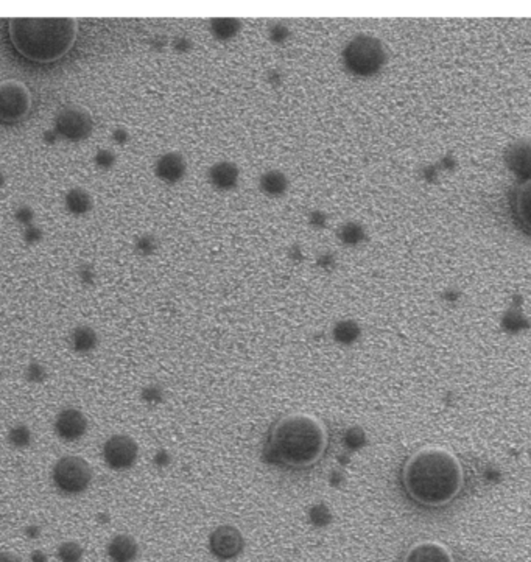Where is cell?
<instances>
[{"label":"cell","instance_id":"6da1fadb","mask_svg":"<svg viewBox=\"0 0 531 562\" xmlns=\"http://www.w3.org/2000/svg\"><path fill=\"white\" fill-rule=\"evenodd\" d=\"M401 483L413 503L440 508L458 496L463 484V469L452 452L441 447H424L407 458Z\"/></svg>","mask_w":531,"mask_h":562},{"label":"cell","instance_id":"7a4b0ae2","mask_svg":"<svg viewBox=\"0 0 531 562\" xmlns=\"http://www.w3.org/2000/svg\"><path fill=\"white\" fill-rule=\"evenodd\" d=\"M326 449V427L309 414L282 416L268 430V450L284 467L309 469L318 463Z\"/></svg>","mask_w":531,"mask_h":562},{"label":"cell","instance_id":"3957f363","mask_svg":"<svg viewBox=\"0 0 531 562\" xmlns=\"http://www.w3.org/2000/svg\"><path fill=\"white\" fill-rule=\"evenodd\" d=\"M10 40L19 55L33 63H53L74 47L78 22L74 18H13Z\"/></svg>","mask_w":531,"mask_h":562},{"label":"cell","instance_id":"277c9868","mask_svg":"<svg viewBox=\"0 0 531 562\" xmlns=\"http://www.w3.org/2000/svg\"><path fill=\"white\" fill-rule=\"evenodd\" d=\"M387 61L388 55L383 42L368 33H358L351 37L342 50L343 69L358 80H369L380 75Z\"/></svg>","mask_w":531,"mask_h":562},{"label":"cell","instance_id":"5b68a950","mask_svg":"<svg viewBox=\"0 0 531 562\" xmlns=\"http://www.w3.org/2000/svg\"><path fill=\"white\" fill-rule=\"evenodd\" d=\"M92 467L81 457L67 455L59 458L53 466L52 481L63 496H80L92 483Z\"/></svg>","mask_w":531,"mask_h":562},{"label":"cell","instance_id":"8992f818","mask_svg":"<svg viewBox=\"0 0 531 562\" xmlns=\"http://www.w3.org/2000/svg\"><path fill=\"white\" fill-rule=\"evenodd\" d=\"M52 128L55 129L59 141L80 144L94 133V119L86 107L71 105L55 115Z\"/></svg>","mask_w":531,"mask_h":562},{"label":"cell","instance_id":"52a82bcc","mask_svg":"<svg viewBox=\"0 0 531 562\" xmlns=\"http://www.w3.org/2000/svg\"><path fill=\"white\" fill-rule=\"evenodd\" d=\"M32 110V94L24 83L5 80L0 83V122L13 125L24 120Z\"/></svg>","mask_w":531,"mask_h":562},{"label":"cell","instance_id":"ba28073f","mask_svg":"<svg viewBox=\"0 0 531 562\" xmlns=\"http://www.w3.org/2000/svg\"><path fill=\"white\" fill-rule=\"evenodd\" d=\"M139 457V445L128 435H112L103 444V459L112 471H128Z\"/></svg>","mask_w":531,"mask_h":562},{"label":"cell","instance_id":"9c48e42d","mask_svg":"<svg viewBox=\"0 0 531 562\" xmlns=\"http://www.w3.org/2000/svg\"><path fill=\"white\" fill-rule=\"evenodd\" d=\"M209 549L220 561L235 559L245 549L242 531L234 525H220L212 531L209 537Z\"/></svg>","mask_w":531,"mask_h":562},{"label":"cell","instance_id":"30bf717a","mask_svg":"<svg viewBox=\"0 0 531 562\" xmlns=\"http://www.w3.org/2000/svg\"><path fill=\"white\" fill-rule=\"evenodd\" d=\"M511 220L522 234L531 237V180L519 182L510 194Z\"/></svg>","mask_w":531,"mask_h":562},{"label":"cell","instance_id":"8fae6325","mask_svg":"<svg viewBox=\"0 0 531 562\" xmlns=\"http://www.w3.org/2000/svg\"><path fill=\"white\" fill-rule=\"evenodd\" d=\"M88 432V419L76 408H64L55 418V433L66 443L80 441Z\"/></svg>","mask_w":531,"mask_h":562},{"label":"cell","instance_id":"7c38bea8","mask_svg":"<svg viewBox=\"0 0 531 562\" xmlns=\"http://www.w3.org/2000/svg\"><path fill=\"white\" fill-rule=\"evenodd\" d=\"M153 173L161 182L175 186L186 178L187 160L178 151H165L156 159Z\"/></svg>","mask_w":531,"mask_h":562},{"label":"cell","instance_id":"4fadbf2b","mask_svg":"<svg viewBox=\"0 0 531 562\" xmlns=\"http://www.w3.org/2000/svg\"><path fill=\"white\" fill-rule=\"evenodd\" d=\"M505 164L520 182L531 180V141L520 139L513 142L505 151Z\"/></svg>","mask_w":531,"mask_h":562},{"label":"cell","instance_id":"5bb4252c","mask_svg":"<svg viewBox=\"0 0 531 562\" xmlns=\"http://www.w3.org/2000/svg\"><path fill=\"white\" fill-rule=\"evenodd\" d=\"M207 181L217 192H231L240 182V168L233 160H218L207 170Z\"/></svg>","mask_w":531,"mask_h":562},{"label":"cell","instance_id":"9a60e30c","mask_svg":"<svg viewBox=\"0 0 531 562\" xmlns=\"http://www.w3.org/2000/svg\"><path fill=\"white\" fill-rule=\"evenodd\" d=\"M401 562H453V558L441 544L418 542L404 553Z\"/></svg>","mask_w":531,"mask_h":562},{"label":"cell","instance_id":"2e32d148","mask_svg":"<svg viewBox=\"0 0 531 562\" xmlns=\"http://www.w3.org/2000/svg\"><path fill=\"white\" fill-rule=\"evenodd\" d=\"M64 209L75 218L86 217L94 209V198L84 187H72L64 195Z\"/></svg>","mask_w":531,"mask_h":562},{"label":"cell","instance_id":"e0dca14e","mask_svg":"<svg viewBox=\"0 0 531 562\" xmlns=\"http://www.w3.org/2000/svg\"><path fill=\"white\" fill-rule=\"evenodd\" d=\"M106 551L111 562H134L137 553H139V546H137L134 537L117 534L107 544Z\"/></svg>","mask_w":531,"mask_h":562},{"label":"cell","instance_id":"ac0fdd59","mask_svg":"<svg viewBox=\"0 0 531 562\" xmlns=\"http://www.w3.org/2000/svg\"><path fill=\"white\" fill-rule=\"evenodd\" d=\"M288 176L281 170H267L259 178V190L268 198H281L288 192Z\"/></svg>","mask_w":531,"mask_h":562},{"label":"cell","instance_id":"d6986e66","mask_svg":"<svg viewBox=\"0 0 531 562\" xmlns=\"http://www.w3.org/2000/svg\"><path fill=\"white\" fill-rule=\"evenodd\" d=\"M337 238L343 246H348V248H357V246L368 242L369 234H368V229L365 228L363 223L356 221V220H349V221L342 223V225L337 228Z\"/></svg>","mask_w":531,"mask_h":562},{"label":"cell","instance_id":"ffe728a7","mask_svg":"<svg viewBox=\"0 0 531 562\" xmlns=\"http://www.w3.org/2000/svg\"><path fill=\"white\" fill-rule=\"evenodd\" d=\"M69 343H71L74 352L83 353L84 356V353H89L97 349L98 334L91 326H76L71 332V336H69Z\"/></svg>","mask_w":531,"mask_h":562},{"label":"cell","instance_id":"44dd1931","mask_svg":"<svg viewBox=\"0 0 531 562\" xmlns=\"http://www.w3.org/2000/svg\"><path fill=\"white\" fill-rule=\"evenodd\" d=\"M242 21L237 18H212L209 21V32L215 41L229 42L240 33Z\"/></svg>","mask_w":531,"mask_h":562},{"label":"cell","instance_id":"7402d4cb","mask_svg":"<svg viewBox=\"0 0 531 562\" xmlns=\"http://www.w3.org/2000/svg\"><path fill=\"white\" fill-rule=\"evenodd\" d=\"M360 334H361V329L358 326V322L352 321V320L338 321L332 330L334 340L338 344H343V346H349V344L356 343L360 338Z\"/></svg>","mask_w":531,"mask_h":562},{"label":"cell","instance_id":"603a6c76","mask_svg":"<svg viewBox=\"0 0 531 562\" xmlns=\"http://www.w3.org/2000/svg\"><path fill=\"white\" fill-rule=\"evenodd\" d=\"M528 327V320L520 310L510 309L502 318V329L508 334H519Z\"/></svg>","mask_w":531,"mask_h":562},{"label":"cell","instance_id":"cb8c5ba5","mask_svg":"<svg viewBox=\"0 0 531 562\" xmlns=\"http://www.w3.org/2000/svg\"><path fill=\"white\" fill-rule=\"evenodd\" d=\"M32 430L25 424H16L8 430V443L14 449H27L32 444Z\"/></svg>","mask_w":531,"mask_h":562},{"label":"cell","instance_id":"d4e9b609","mask_svg":"<svg viewBox=\"0 0 531 562\" xmlns=\"http://www.w3.org/2000/svg\"><path fill=\"white\" fill-rule=\"evenodd\" d=\"M117 153H115L112 148H107V147H102V148H97L94 156H92V163H94L95 168L102 172H110L112 168L117 165Z\"/></svg>","mask_w":531,"mask_h":562},{"label":"cell","instance_id":"484cf974","mask_svg":"<svg viewBox=\"0 0 531 562\" xmlns=\"http://www.w3.org/2000/svg\"><path fill=\"white\" fill-rule=\"evenodd\" d=\"M159 248V240L155 234L151 233H144L141 235L136 237L134 240V251L139 254L142 257L153 256Z\"/></svg>","mask_w":531,"mask_h":562},{"label":"cell","instance_id":"4316f807","mask_svg":"<svg viewBox=\"0 0 531 562\" xmlns=\"http://www.w3.org/2000/svg\"><path fill=\"white\" fill-rule=\"evenodd\" d=\"M57 558L59 562H80L83 558V549L74 541L59 544L57 549Z\"/></svg>","mask_w":531,"mask_h":562},{"label":"cell","instance_id":"83f0119b","mask_svg":"<svg viewBox=\"0 0 531 562\" xmlns=\"http://www.w3.org/2000/svg\"><path fill=\"white\" fill-rule=\"evenodd\" d=\"M267 37L273 45H284L290 41L291 30L286 22H274L267 30Z\"/></svg>","mask_w":531,"mask_h":562},{"label":"cell","instance_id":"f1b7e54d","mask_svg":"<svg viewBox=\"0 0 531 562\" xmlns=\"http://www.w3.org/2000/svg\"><path fill=\"white\" fill-rule=\"evenodd\" d=\"M35 213H36L35 209L30 204H19L16 209H14L13 217L22 228H25L35 223Z\"/></svg>","mask_w":531,"mask_h":562},{"label":"cell","instance_id":"f546056e","mask_svg":"<svg viewBox=\"0 0 531 562\" xmlns=\"http://www.w3.org/2000/svg\"><path fill=\"white\" fill-rule=\"evenodd\" d=\"M22 240H24V243H27L28 246L40 245L44 240V229L41 226H37L36 223L22 228Z\"/></svg>","mask_w":531,"mask_h":562},{"label":"cell","instance_id":"4dcf8cb0","mask_svg":"<svg viewBox=\"0 0 531 562\" xmlns=\"http://www.w3.org/2000/svg\"><path fill=\"white\" fill-rule=\"evenodd\" d=\"M329 213L322 209H312L307 215V223L309 226L315 230H322L326 229L329 225Z\"/></svg>","mask_w":531,"mask_h":562},{"label":"cell","instance_id":"1f68e13d","mask_svg":"<svg viewBox=\"0 0 531 562\" xmlns=\"http://www.w3.org/2000/svg\"><path fill=\"white\" fill-rule=\"evenodd\" d=\"M25 379L30 383H42L47 379V371H45V368L40 361H32L25 369Z\"/></svg>","mask_w":531,"mask_h":562},{"label":"cell","instance_id":"d6a6232c","mask_svg":"<svg viewBox=\"0 0 531 562\" xmlns=\"http://www.w3.org/2000/svg\"><path fill=\"white\" fill-rule=\"evenodd\" d=\"M170 49L175 53H178V55H187V53H190L192 49H194V41H192L189 36L184 35L175 36L170 41Z\"/></svg>","mask_w":531,"mask_h":562},{"label":"cell","instance_id":"836d02e7","mask_svg":"<svg viewBox=\"0 0 531 562\" xmlns=\"http://www.w3.org/2000/svg\"><path fill=\"white\" fill-rule=\"evenodd\" d=\"M111 141L112 144L119 145V147H125V145L129 144L131 141V134L129 131L125 127H115L111 131Z\"/></svg>","mask_w":531,"mask_h":562},{"label":"cell","instance_id":"e575fe53","mask_svg":"<svg viewBox=\"0 0 531 562\" xmlns=\"http://www.w3.org/2000/svg\"><path fill=\"white\" fill-rule=\"evenodd\" d=\"M265 80L272 88H281L284 81H286V74H284L282 69L274 67V69H270V71H267Z\"/></svg>","mask_w":531,"mask_h":562},{"label":"cell","instance_id":"d590c367","mask_svg":"<svg viewBox=\"0 0 531 562\" xmlns=\"http://www.w3.org/2000/svg\"><path fill=\"white\" fill-rule=\"evenodd\" d=\"M78 279L83 286H92L95 282V269L89 264H83L78 268Z\"/></svg>","mask_w":531,"mask_h":562},{"label":"cell","instance_id":"8d00e7d4","mask_svg":"<svg viewBox=\"0 0 531 562\" xmlns=\"http://www.w3.org/2000/svg\"><path fill=\"white\" fill-rule=\"evenodd\" d=\"M167 45H170V42H168V40L164 35H155L150 40L151 50H155L158 53H163L167 49Z\"/></svg>","mask_w":531,"mask_h":562},{"label":"cell","instance_id":"74e56055","mask_svg":"<svg viewBox=\"0 0 531 562\" xmlns=\"http://www.w3.org/2000/svg\"><path fill=\"white\" fill-rule=\"evenodd\" d=\"M41 139H42V142L45 145H55L59 141V137H58V134L55 133V129H53V128L45 129Z\"/></svg>","mask_w":531,"mask_h":562},{"label":"cell","instance_id":"f35d334b","mask_svg":"<svg viewBox=\"0 0 531 562\" xmlns=\"http://www.w3.org/2000/svg\"><path fill=\"white\" fill-rule=\"evenodd\" d=\"M318 264L325 268L332 267L335 264V256L332 252H322L321 256L318 257Z\"/></svg>","mask_w":531,"mask_h":562},{"label":"cell","instance_id":"ab89813d","mask_svg":"<svg viewBox=\"0 0 531 562\" xmlns=\"http://www.w3.org/2000/svg\"><path fill=\"white\" fill-rule=\"evenodd\" d=\"M0 562H22V561L14 553L2 551L0 553Z\"/></svg>","mask_w":531,"mask_h":562},{"label":"cell","instance_id":"60d3db41","mask_svg":"<svg viewBox=\"0 0 531 562\" xmlns=\"http://www.w3.org/2000/svg\"><path fill=\"white\" fill-rule=\"evenodd\" d=\"M47 561H49V558L44 551L36 550L32 553V562H47Z\"/></svg>","mask_w":531,"mask_h":562},{"label":"cell","instance_id":"b9f144b4","mask_svg":"<svg viewBox=\"0 0 531 562\" xmlns=\"http://www.w3.org/2000/svg\"><path fill=\"white\" fill-rule=\"evenodd\" d=\"M290 256L293 257V259H299V257H303V252H301V248H299V245H293V246H290Z\"/></svg>","mask_w":531,"mask_h":562},{"label":"cell","instance_id":"7bdbcfd3","mask_svg":"<svg viewBox=\"0 0 531 562\" xmlns=\"http://www.w3.org/2000/svg\"><path fill=\"white\" fill-rule=\"evenodd\" d=\"M40 527H36V525H32V527H28L27 529H25V533H27V536L28 537H37L40 536Z\"/></svg>","mask_w":531,"mask_h":562},{"label":"cell","instance_id":"ee69618b","mask_svg":"<svg viewBox=\"0 0 531 562\" xmlns=\"http://www.w3.org/2000/svg\"><path fill=\"white\" fill-rule=\"evenodd\" d=\"M5 184H6V175L4 173L2 168H0V189H4Z\"/></svg>","mask_w":531,"mask_h":562}]
</instances>
